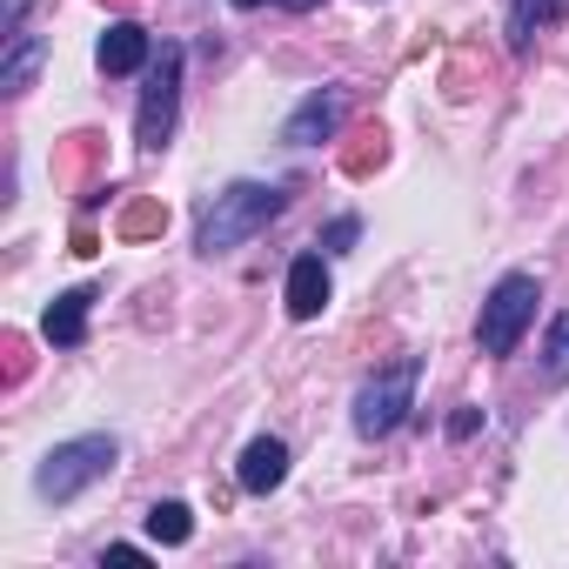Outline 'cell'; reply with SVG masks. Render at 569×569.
<instances>
[{
	"instance_id": "cell-1",
	"label": "cell",
	"mask_w": 569,
	"mask_h": 569,
	"mask_svg": "<svg viewBox=\"0 0 569 569\" xmlns=\"http://www.w3.org/2000/svg\"><path fill=\"white\" fill-rule=\"evenodd\" d=\"M281 208H289V188H274V181H228L208 208H201V221H194V248L214 261V254H234L241 241H254Z\"/></svg>"
},
{
	"instance_id": "cell-2",
	"label": "cell",
	"mask_w": 569,
	"mask_h": 569,
	"mask_svg": "<svg viewBox=\"0 0 569 569\" xmlns=\"http://www.w3.org/2000/svg\"><path fill=\"white\" fill-rule=\"evenodd\" d=\"M121 469V442L114 436H74V442H54L34 469V496L41 502H74L88 496L94 482H108Z\"/></svg>"
},
{
	"instance_id": "cell-3",
	"label": "cell",
	"mask_w": 569,
	"mask_h": 569,
	"mask_svg": "<svg viewBox=\"0 0 569 569\" xmlns=\"http://www.w3.org/2000/svg\"><path fill=\"white\" fill-rule=\"evenodd\" d=\"M416 376H422V356H396L389 369H376L362 389H356V436L362 442H382L409 422L416 409Z\"/></svg>"
},
{
	"instance_id": "cell-4",
	"label": "cell",
	"mask_w": 569,
	"mask_h": 569,
	"mask_svg": "<svg viewBox=\"0 0 569 569\" xmlns=\"http://www.w3.org/2000/svg\"><path fill=\"white\" fill-rule=\"evenodd\" d=\"M536 302H542V289H536V274H502L496 289H489V302H482V316H476V342H482V356H516V342L529 336V322H536Z\"/></svg>"
},
{
	"instance_id": "cell-5",
	"label": "cell",
	"mask_w": 569,
	"mask_h": 569,
	"mask_svg": "<svg viewBox=\"0 0 569 569\" xmlns=\"http://www.w3.org/2000/svg\"><path fill=\"white\" fill-rule=\"evenodd\" d=\"M181 68H188V54L168 41L161 54H154V68H148V88H141V108H134V141L148 148V154H161L168 141H174V121H181Z\"/></svg>"
},
{
	"instance_id": "cell-6",
	"label": "cell",
	"mask_w": 569,
	"mask_h": 569,
	"mask_svg": "<svg viewBox=\"0 0 569 569\" xmlns=\"http://www.w3.org/2000/svg\"><path fill=\"white\" fill-rule=\"evenodd\" d=\"M342 114H349V88H316V94L289 114L281 141H289V148H322V141H336Z\"/></svg>"
},
{
	"instance_id": "cell-7",
	"label": "cell",
	"mask_w": 569,
	"mask_h": 569,
	"mask_svg": "<svg viewBox=\"0 0 569 569\" xmlns=\"http://www.w3.org/2000/svg\"><path fill=\"white\" fill-rule=\"evenodd\" d=\"M329 296H336V289H329V261H322V254H296V261H289V289H281L289 316H296V322H316V316L329 309Z\"/></svg>"
},
{
	"instance_id": "cell-8",
	"label": "cell",
	"mask_w": 569,
	"mask_h": 569,
	"mask_svg": "<svg viewBox=\"0 0 569 569\" xmlns=\"http://www.w3.org/2000/svg\"><path fill=\"white\" fill-rule=\"evenodd\" d=\"M234 482H241L248 496L281 489V482H289V442H281V436H254V442L241 449V462H234Z\"/></svg>"
},
{
	"instance_id": "cell-9",
	"label": "cell",
	"mask_w": 569,
	"mask_h": 569,
	"mask_svg": "<svg viewBox=\"0 0 569 569\" xmlns=\"http://www.w3.org/2000/svg\"><path fill=\"white\" fill-rule=\"evenodd\" d=\"M94 61H101V74H134V68H148V61H154V41H148V28H141V21H108V34H101Z\"/></svg>"
},
{
	"instance_id": "cell-10",
	"label": "cell",
	"mask_w": 569,
	"mask_h": 569,
	"mask_svg": "<svg viewBox=\"0 0 569 569\" xmlns=\"http://www.w3.org/2000/svg\"><path fill=\"white\" fill-rule=\"evenodd\" d=\"M88 309H94V289H68V296H54L48 316H41V336H48L54 349L88 342Z\"/></svg>"
},
{
	"instance_id": "cell-11",
	"label": "cell",
	"mask_w": 569,
	"mask_h": 569,
	"mask_svg": "<svg viewBox=\"0 0 569 569\" xmlns=\"http://www.w3.org/2000/svg\"><path fill=\"white\" fill-rule=\"evenodd\" d=\"M41 54H48V41L34 28H14L8 34V61H0V94H28L34 74H41Z\"/></svg>"
},
{
	"instance_id": "cell-12",
	"label": "cell",
	"mask_w": 569,
	"mask_h": 569,
	"mask_svg": "<svg viewBox=\"0 0 569 569\" xmlns=\"http://www.w3.org/2000/svg\"><path fill=\"white\" fill-rule=\"evenodd\" d=\"M562 14H569V0H516V14H509V48H529V41L549 34Z\"/></svg>"
},
{
	"instance_id": "cell-13",
	"label": "cell",
	"mask_w": 569,
	"mask_h": 569,
	"mask_svg": "<svg viewBox=\"0 0 569 569\" xmlns=\"http://www.w3.org/2000/svg\"><path fill=\"white\" fill-rule=\"evenodd\" d=\"M148 536L168 542V549H181V542L194 536V509H188V502H154V509H148Z\"/></svg>"
},
{
	"instance_id": "cell-14",
	"label": "cell",
	"mask_w": 569,
	"mask_h": 569,
	"mask_svg": "<svg viewBox=\"0 0 569 569\" xmlns=\"http://www.w3.org/2000/svg\"><path fill=\"white\" fill-rule=\"evenodd\" d=\"M542 382H569V309L549 322V336H542Z\"/></svg>"
},
{
	"instance_id": "cell-15",
	"label": "cell",
	"mask_w": 569,
	"mask_h": 569,
	"mask_svg": "<svg viewBox=\"0 0 569 569\" xmlns=\"http://www.w3.org/2000/svg\"><path fill=\"white\" fill-rule=\"evenodd\" d=\"M356 234H362V214H336V221L322 228V254H349Z\"/></svg>"
},
{
	"instance_id": "cell-16",
	"label": "cell",
	"mask_w": 569,
	"mask_h": 569,
	"mask_svg": "<svg viewBox=\"0 0 569 569\" xmlns=\"http://www.w3.org/2000/svg\"><path fill=\"white\" fill-rule=\"evenodd\" d=\"M161 221H168V214H161V208H134V214H128V221H121V228H128V234H154V228H161Z\"/></svg>"
},
{
	"instance_id": "cell-17",
	"label": "cell",
	"mask_w": 569,
	"mask_h": 569,
	"mask_svg": "<svg viewBox=\"0 0 569 569\" xmlns=\"http://www.w3.org/2000/svg\"><path fill=\"white\" fill-rule=\"evenodd\" d=\"M28 8H34V0H8V14H0V41H8L14 28H28Z\"/></svg>"
},
{
	"instance_id": "cell-18",
	"label": "cell",
	"mask_w": 569,
	"mask_h": 569,
	"mask_svg": "<svg viewBox=\"0 0 569 569\" xmlns=\"http://www.w3.org/2000/svg\"><path fill=\"white\" fill-rule=\"evenodd\" d=\"M289 8H296V14H309V8H316V0H289Z\"/></svg>"
},
{
	"instance_id": "cell-19",
	"label": "cell",
	"mask_w": 569,
	"mask_h": 569,
	"mask_svg": "<svg viewBox=\"0 0 569 569\" xmlns=\"http://www.w3.org/2000/svg\"><path fill=\"white\" fill-rule=\"evenodd\" d=\"M234 8H261V0H234ZM281 8H289V0H281Z\"/></svg>"
}]
</instances>
